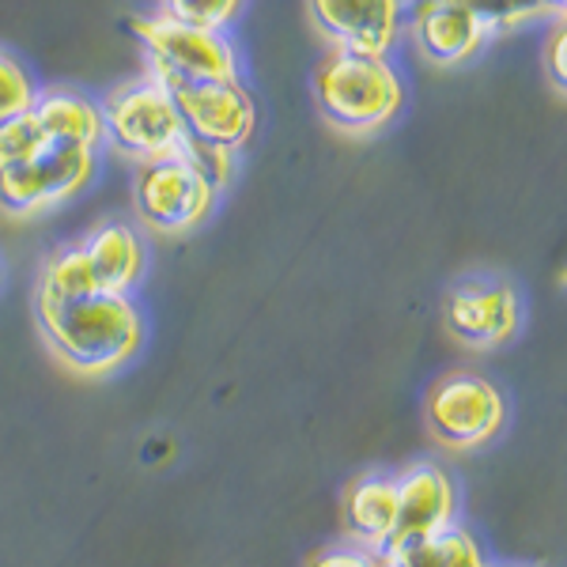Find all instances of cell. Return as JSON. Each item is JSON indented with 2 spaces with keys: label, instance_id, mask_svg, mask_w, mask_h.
<instances>
[{
  "label": "cell",
  "instance_id": "obj_8",
  "mask_svg": "<svg viewBox=\"0 0 567 567\" xmlns=\"http://www.w3.org/2000/svg\"><path fill=\"white\" fill-rule=\"evenodd\" d=\"M171 99L186 122V133L197 141L219 144V148L239 152L258 125V106H254L250 91L239 84V76L194 80V84L171 91Z\"/></svg>",
  "mask_w": 567,
  "mask_h": 567
},
{
  "label": "cell",
  "instance_id": "obj_15",
  "mask_svg": "<svg viewBox=\"0 0 567 567\" xmlns=\"http://www.w3.org/2000/svg\"><path fill=\"white\" fill-rule=\"evenodd\" d=\"M393 515H398V484L393 477H363L360 484H352L349 499H344V526L363 548L382 553Z\"/></svg>",
  "mask_w": 567,
  "mask_h": 567
},
{
  "label": "cell",
  "instance_id": "obj_22",
  "mask_svg": "<svg viewBox=\"0 0 567 567\" xmlns=\"http://www.w3.org/2000/svg\"><path fill=\"white\" fill-rule=\"evenodd\" d=\"M34 95H39V91H34L31 72H27L8 50H0V117L31 110Z\"/></svg>",
  "mask_w": 567,
  "mask_h": 567
},
{
  "label": "cell",
  "instance_id": "obj_5",
  "mask_svg": "<svg viewBox=\"0 0 567 567\" xmlns=\"http://www.w3.org/2000/svg\"><path fill=\"white\" fill-rule=\"evenodd\" d=\"M95 175V148L69 141H45L39 155L0 167V208L31 216L58 200L76 197Z\"/></svg>",
  "mask_w": 567,
  "mask_h": 567
},
{
  "label": "cell",
  "instance_id": "obj_1",
  "mask_svg": "<svg viewBox=\"0 0 567 567\" xmlns=\"http://www.w3.org/2000/svg\"><path fill=\"white\" fill-rule=\"evenodd\" d=\"M50 349L80 374H106L133 360L144 341V318L130 296L91 291L58 307H34Z\"/></svg>",
  "mask_w": 567,
  "mask_h": 567
},
{
  "label": "cell",
  "instance_id": "obj_13",
  "mask_svg": "<svg viewBox=\"0 0 567 567\" xmlns=\"http://www.w3.org/2000/svg\"><path fill=\"white\" fill-rule=\"evenodd\" d=\"M80 246H84V254H87V265H91V272H95L99 291L130 296V288L144 272L141 235H136L130 224L110 219V224H99Z\"/></svg>",
  "mask_w": 567,
  "mask_h": 567
},
{
  "label": "cell",
  "instance_id": "obj_25",
  "mask_svg": "<svg viewBox=\"0 0 567 567\" xmlns=\"http://www.w3.org/2000/svg\"><path fill=\"white\" fill-rule=\"evenodd\" d=\"M545 8H548V12H553V16H564L567 0H545Z\"/></svg>",
  "mask_w": 567,
  "mask_h": 567
},
{
  "label": "cell",
  "instance_id": "obj_19",
  "mask_svg": "<svg viewBox=\"0 0 567 567\" xmlns=\"http://www.w3.org/2000/svg\"><path fill=\"white\" fill-rule=\"evenodd\" d=\"M42 144H45V133H42L39 117H34V110H20V114L0 117V167L31 159V155L42 152Z\"/></svg>",
  "mask_w": 567,
  "mask_h": 567
},
{
  "label": "cell",
  "instance_id": "obj_6",
  "mask_svg": "<svg viewBox=\"0 0 567 567\" xmlns=\"http://www.w3.org/2000/svg\"><path fill=\"white\" fill-rule=\"evenodd\" d=\"M136 213L152 231L178 235L197 227L208 216L216 200V189L189 167L186 159L175 155H159V159L141 163V175L133 186Z\"/></svg>",
  "mask_w": 567,
  "mask_h": 567
},
{
  "label": "cell",
  "instance_id": "obj_2",
  "mask_svg": "<svg viewBox=\"0 0 567 567\" xmlns=\"http://www.w3.org/2000/svg\"><path fill=\"white\" fill-rule=\"evenodd\" d=\"M315 95L326 122L341 133L368 136L405 103V87L386 58L333 50L315 76Z\"/></svg>",
  "mask_w": 567,
  "mask_h": 567
},
{
  "label": "cell",
  "instance_id": "obj_18",
  "mask_svg": "<svg viewBox=\"0 0 567 567\" xmlns=\"http://www.w3.org/2000/svg\"><path fill=\"white\" fill-rule=\"evenodd\" d=\"M462 12H470L484 34H499L511 27H523L529 20H542L548 16L545 0H451Z\"/></svg>",
  "mask_w": 567,
  "mask_h": 567
},
{
  "label": "cell",
  "instance_id": "obj_12",
  "mask_svg": "<svg viewBox=\"0 0 567 567\" xmlns=\"http://www.w3.org/2000/svg\"><path fill=\"white\" fill-rule=\"evenodd\" d=\"M413 39L432 65L451 69V65L470 61L488 34L481 31L470 12H462L451 0H416Z\"/></svg>",
  "mask_w": 567,
  "mask_h": 567
},
{
  "label": "cell",
  "instance_id": "obj_4",
  "mask_svg": "<svg viewBox=\"0 0 567 567\" xmlns=\"http://www.w3.org/2000/svg\"><path fill=\"white\" fill-rule=\"evenodd\" d=\"M99 110H103L106 141L141 163L159 159V155H175L182 136H186V122H182L171 91L155 84L152 76L114 87Z\"/></svg>",
  "mask_w": 567,
  "mask_h": 567
},
{
  "label": "cell",
  "instance_id": "obj_24",
  "mask_svg": "<svg viewBox=\"0 0 567 567\" xmlns=\"http://www.w3.org/2000/svg\"><path fill=\"white\" fill-rule=\"evenodd\" d=\"M564 58H567V34H564V23H556L553 39H548V45H545V69H548V80H553L556 91H564V84H567Z\"/></svg>",
  "mask_w": 567,
  "mask_h": 567
},
{
  "label": "cell",
  "instance_id": "obj_20",
  "mask_svg": "<svg viewBox=\"0 0 567 567\" xmlns=\"http://www.w3.org/2000/svg\"><path fill=\"white\" fill-rule=\"evenodd\" d=\"M178 155L197 171L200 178L208 182V186L216 189V194L227 186V182H231V171H235V152L231 148H219V144L197 141V136L186 133V136H182V144H178Z\"/></svg>",
  "mask_w": 567,
  "mask_h": 567
},
{
  "label": "cell",
  "instance_id": "obj_3",
  "mask_svg": "<svg viewBox=\"0 0 567 567\" xmlns=\"http://www.w3.org/2000/svg\"><path fill=\"white\" fill-rule=\"evenodd\" d=\"M133 34L148 53V76L167 91L194 84V80L235 76V50L224 31H205V27L159 12L133 20Z\"/></svg>",
  "mask_w": 567,
  "mask_h": 567
},
{
  "label": "cell",
  "instance_id": "obj_14",
  "mask_svg": "<svg viewBox=\"0 0 567 567\" xmlns=\"http://www.w3.org/2000/svg\"><path fill=\"white\" fill-rule=\"evenodd\" d=\"M34 117H39L45 141H69L84 144V148H99L106 141L103 133V110L91 103L87 95L69 87H50L34 95Z\"/></svg>",
  "mask_w": 567,
  "mask_h": 567
},
{
  "label": "cell",
  "instance_id": "obj_21",
  "mask_svg": "<svg viewBox=\"0 0 567 567\" xmlns=\"http://www.w3.org/2000/svg\"><path fill=\"white\" fill-rule=\"evenodd\" d=\"M243 0H167L163 12L175 16L182 23L205 27V31H224L239 16Z\"/></svg>",
  "mask_w": 567,
  "mask_h": 567
},
{
  "label": "cell",
  "instance_id": "obj_9",
  "mask_svg": "<svg viewBox=\"0 0 567 567\" xmlns=\"http://www.w3.org/2000/svg\"><path fill=\"white\" fill-rule=\"evenodd\" d=\"M307 12L337 50L386 58L401 34V0H307Z\"/></svg>",
  "mask_w": 567,
  "mask_h": 567
},
{
  "label": "cell",
  "instance_id": "obj_7",
  "mask_svg": "<svg viewBox=\"0 0 567 567\" xmlns=\"http://www.w3.org/2000/svg\"><path fill=\"white\" fill-rule=\"evenodd\" d=\"M424 416L439 443L470 451L503 427V398L488 379L458 371L435 382L424 401Z\"/></svg>",
  "mask_w": 567,
  "mask_h": 567
},
{
  "label": "cell",
  "instance_id": "obj_10",
  "mask_svg": "<svg viewBox=\"0 0 567 567\" xmlns=\"http://www.w3.org/2000/svg\"><path fill=\"white\" fill-rule=\"evenodd\" d=\"M398 484V515H393V529L382 545V553L390 548H405L416 542H427L439 529L451 526L454 518V488L439 465L420 462L409 465L401 477H393Z\"/></svg>",
  "mask_w": 567,
  "mask_h": 567
},
{
  "label": "cell",
  "instance_id": "obj_11",
  "mask_svg": "<svg viewBox=\"0 0 567 567\" xmlns=\"http://www.w3.org/2000/svg\"><path fill=\"white\" fill-rule=\"evenodd\" d=\"M446 326L473 349L503 344L518 329V296L499 280H465L446 299Z\"/></svg>",
  "mask_w": 567,
  "mask_h": 567
},
{
  "label": "cell",
  "instance_id": "obj_17",
  "mask_svg": "<svg viewBox=\"0 0 567 567\" xmlns=\"http://www.w3.org/2000/svg\"><path fill=\"white\" fill-rule=\"evenodd\" d=\"M91 291H99V284L87 265L84 246H69V250L53 254V258L45 261V269L39 277V291H34V307L72 303V299H84Z\"/></svg>",
  "mask_w": 567,
  "mask_h": 567
},
{
  "label": "cell",
  "instance_id": "obj_23",
  "mask_svg": "<svg viewBox=\"0 0 567 567\" xmlns=\"http://www.w3.org/2000/svg\"><path fill=\"white\" fill-rule=\"evenodd\" d=\"M310 567H386V556L374 553V548H329V553L315 556Z\"/></svg>",
  "mask_w": 567,
  "mask_h": 567
},
{
  "label": "cell",
  "instance_id": "obj_16",
  "mask_svg": "<svg viewBox=\"0 0 567 567\" xmlns=\"http://www.w3.org/2000/svg\"><path fill=\"white\" fill-rule=\"evenodd\" d=\"M382 556H386V567H484L481 548L454 523L432 534L427 542L390 548V553H382Z\"/></svg>",
  "mask_w": 567,
  "mask_h": 567
}]
</instances>
